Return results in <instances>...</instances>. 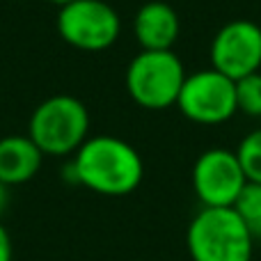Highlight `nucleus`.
I'll return each instance as SVG.
<instances>
[{
	"mask_svg": "<svg viewBox=\"0 0 261 261\" xmlns=\"http://www.w3.org/2000/svg\"><path fill=\"white\" fill-rule=\"evenodd\" d=\"M236 153H239V161L243 165L248 181L261 184V128H254L252 133L245 135Z\"/></svg>",
	"mask_w": 261,
	"mask_h": 261,
	"instance_id": "13",
	"label": "nucleus"
},
{
	"mask_svg": "<svg viewBox=\"0 0 261 261\" xmlns=\"http://www.w3.org/2000/svg\"><path fill=\"white\" fill-rule=\"evenodd\" d=\"M211 67L231 81L261 71V25L248 18L229 21L211 41Z\"/></svg>",
	"mask_w": 261,
	"mask_h": 261,
	"instance_id": "8",
	"label": "nucleus"
},
{
	"mask_svg": "<svg viewBox=\"0 0 261 261\" xmlns=\"http://www.w3.org/2000/svg\"><path fill=\"white\" fill-rule=\"evenodd\" d=\"M12 257H14L12 239H9L7 229L0 225V261H12Z\"/></svg>",
	"mask_w": 261,
	"mask_h": 261,
	"instance_id": "14",
	"label": "nucleus"
},
{
	"mask_svg": "<svg viewBox=\"0 0 261 261\" xmlns=\"http://www.w3.org/2000/svg\"><path fill=\"white\" fill-rule=\"evenodd\" d=\"M176 108L186 119L199 126H218L239 113L236 81L222 76L216 69H199L188 73L176 99Z\"/></svg>",
	"mask_w": 261,
	"mask_h": 261,
	"instance_id": "5",
	"label": "nucleus"
},
{
	"mask_svg": "<svg viewBox=\"0 0 261 261\" xmlns=\"http://www.w3.org/2000/svg\"><path fill=\"white\" fill-rule=\"evenodd\" d=\"M236 213L241 216V220L252 229L254 236H261V184H254V181H248L243 186V190L239 193L234 202Z\"/></svg>",
	"mask_w": 261,
	"mask_h": 261,
	"instance_id": "11",
	"label": "nucleus"
},
{
	"mask_svg": "<svg viewBox=\"0 0 261 261\" xmlns=\"http://www.w3.org/2000/svg\"><path fill=\"white\" fill-rule=\"evenodd\" d=\"M186 245L193 261H252L254 234L231 206H204L190 220Z\"/></svg>",
	"mask_w": 261,
	"mask_h": 261,
	"instance_id": "2",
	"label": "nucleus"
},
{
	"mask_svg": "<svg viewBox=\"0 0 261 261\" xmlns=\"http://www.w3.org/2000/svg\"><path fill=\"white\" fill-rule=\"evenodd\" d=\"M186 69L174 50H140L126 67L128 96L147 110L176 106L186 81Z\"/></svg>",
	"mask_w": 261,
	"mask_h": 261,
	"instance_id": "4",
	"label": "nucleus"
},
{
	"mask_svg": "<svg viewBox=\"0 0 261 261\" xmlns=\"http://www.w3.org/2000/svg\"><path fill=\"white\" fill-rule=\"evenodd\" d=\"M236 106L248 117H261V71L236 81Z\"/></svg>",
	"mask_w": 261,
	"mask_h": 261,
	"instance_id": "12",
	"label": "nucleus"
},
{
	"mask_svg": "<svg viewBox=\"0 0 261 261\" xmlns=\"http://www.w3.org/2000/svg\"><path fill=\"white\" fill-rule=\"evenodd\" d=\"M46 3H50V5H58V7L62 9V7H67V5L76 3V0H46Z\"/></svg>",
	"mask_w": 261,
	"mask_h": 261,
	"instance_id": "16",
	"label": "nucleus"
},
{
	"mask_svg": "<svg viewBox=\"0 0 261 261\" xmlns=\"http://www.w3.org/2000/svg\"><path fill=\"white\" fill-rule=\"evenodd\" d=\"M7 202H9V188L0 181V216H3V211L7 208Z\"/></svg>",
	"mask_w": 261,
	"mask_h": 261,
	"instance_id": "15",
	"label": "nucleus"
},
{
	"mask_svg": "<svg viewBox=\"0 0 261 261\" xmlns=\"http://www.w3.org/2000/svg\"><path fill=\"white\" fill-rule=\"evenodd\" d=\"M190 181L202 206L227 208L234 206L239 193L248 184V176L239 161V153L231 149L213 147L197 156Z\"/></svg>",
	"mask_w": 261,
	"mask_h": 261,
	"instance_id": "7",
	"label": "nucleus"
},
{
	"mask_svg": "<svg viewBox=\"0 0 261 261\" xmlns=\"http://www.w3.org/2000/svg\"><path fill=\"white\" fill-rule=\"evenodd\" d=\"M44 153L30 135H5L0 138V181L7 188L28 184L41 170Z\"/></svg>",
	"mask_w": 261,
	"mask_h": 261,
	"instance_id": "10",
	"label": "nucleus"
},
{
	"mask_svg": "<svg viewBox=\"0 0 261 261\" xmlns=\"http://www.w3.org/2000/svg\"><path fill=\"white\" fill-rule=\"evenodd\" d=\"M144 176V163L138 149L115 135H94L83 142L64 165V179L69 184L90 188L106 197L130 195Z\"/></svg>",
	"mask_w": 261,
	"mask_h": 261,
	"instance_id": "1",
	"label": "nucleus"
},
{
	"mask_svg": "<svg viewBox=\"0 0 261 261\" xmlns=\"http://www.w3.org/2000/svg\"><path fill=\"white\" fill-rule=\"evenodd\" d=\"M58 32L73 48L99 53L119 39L122 18L108 0H76L58 12Z\"/></svg>",
	"mask_w": 261,
	"mask_h": 261,
	"instance_id": "6",
	"label": "nucleus"
},
{
	"mask_svg": "<svg viewBox=\"0 0 261 261\" xmlns=\"http://www.w3.org/2000/svg\"><path fill=\"white\" fill-rule=\"evenodd\" d=\"M179 32V14L163 0H149L135 12L133 35L142 50H172Z\"/></svg>",
	"mask_w": 261,
	"mask_h": 261,
	"instance_id": "9",
	"label": "nucleus"
},
{
	"mask_svg": "<svg viewBox=\"0 0 261 261\" xmlns=\"http://www.w3.org/2000/svg\"><path fill=\"white\" fill-rule=\"evenodd\" d=\"M28 135L44 156H73L90 138V113L76 96L55 94L32 110Z\"/></svg>",
	"mask_w": 261,
	"mask_h": 261,
	"instance_id": "3",
	"label": "nucleus"
}]
</instances>
